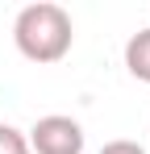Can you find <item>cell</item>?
Wrapping results in <instances>:
<instances>
[{"label":"cell","instance_id":"cell-1","mask_svg":"<svg viewBox=\"0 0 150 154\" xmlns=\"http://www.w3.org/2000/svg\"><path fill=\"white\" fill-rule=\"evenodd\" d=\"M13 42H17L21 58L38 63V67H50V63L71 54V42H75L71 13L63 4H50V0L25 4L13 21Z\"/></svg>","mask_w":150,"mask_h":154},{"label":"cell","instance_id":"cell-2","mask_svg":"<svg viewBox=\"0 0 150 154\" xmlns=\"http://www.w3.org/2000/svg\"><path fill=\"white\" fill-rule=\"evenodd\" d=\"M25 142H29V154H83V125L75 117L50 112L33 121Z\"/></svg>","mask_w":150,"mask_h":154},{"label":"cell","instance_id":"cell-3","mask_svg":"<svg viewBox=\"0 0 150 154\" xmlns=\"http://www.w3.org/2000/svg\"><path fill=\"white\" fill-rule=\"evenodd\" d=\"M125 71L133 79H142V83H150V25L138 29L125 42Z\"/></svg>","mask_w":150,"mask_h":154},{"label":"cell","instance_id":"cell-4","mask_svg":"<svg viewBox=\"0 0 150 154\" xmlns=\"http://www.w3.org/2000/svg\"><path fill=\"white\" fill-rule=\"evenodd\" d=\"M0 154H29V142L17 125H0Z\"/></svg>","mask_w":150,"mask_h":154},{"label":"cell","instance_id":"cell-5","mask_svg":"<svg viewBox=\"0 0 150 154\" xmlns=\"http://www.w3.org/2000/svg\"><path fill=\"white\" fill-rule=\"evenodd\" d=\"M100 154H146V150H142L138 142H129V137H117V142H104Z\"/></svg>","mask_w":150,"mask_h":154}]
</instances>
